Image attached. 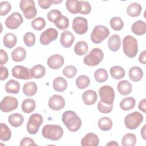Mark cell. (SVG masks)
Segmentation results:
<instances>
[{"instance_id":"1","label":"cell","mask_w":146,"mask_h":146,"mask_svg":"<svg viewBox=\"0 0 146 146\" xmlns=\"http://www.w3.org/2000/svg\"><path fill=\"white\" fill-rule=\"evenodd\" d=\"M62 120L67 129L72 132L78 131L82 125L81 119L72 111H65L62 115Z\"/></svg>"},{"instance_id":"2","label":"cell","mask_w":146,"mask_h":146,"mask_svg":"<svg viewBox=\"0 0 146 146\" xmlns=\"http://www.w3.org/2000/svg\"><path fill=\"white\" fill-rule=\"evenodd\" d=\"M42 136L48 140L57 141L60 139L63 135L62 127L55 124H47L43 126L42 129Z\"/></svg>"},{"instance_id":"3","label":"cell","mask_w":146,"mask_h":146,"mask_svg":"<svg viewBox=\"0 0 146 146\" xmlns=\"http://www.w3.org/2000/svg\"><path fill=\"white\" fill-rule=\"evenodd\" d=\"M123 50L126 56L130 58L136 56L138 52L137 40L131 35H127L123 38Z\"/></svg>"},{"instance_id":"4","label":"cell","mask_w":146,"mask_h":146,"mask_svg":"<svg viewBox=\"0 0 146 146\" xmlns=\"http://www.w3.org/2000/svg\"><path fill=\"white\" fill-rule=\"evenodd\" d=\"M103 57L104 54L102 50L99 48H94L84 56L83 62L87 66H95L102 61Z\"/></svg>"},{"instance_id":"5","label":"cell","mask_w":146,"mask_h":146,"mask_svg":"<svg viewBox=\"0 0 146 146\" xmlns=\"http://www.w3.org/2000/svg\"><path fill=\"white\" fill-rule=\"evenodd\" d=\"M110 35L108 28L103 25L96 26L91 34V41L95 44L102 43Z\"/></svg>"},{"instance_id":"6","label":"cell","mask_w":146,"mask_h":146,"mask_svg":"<svg viewBox=\"0 0 146 146\" xmlns=\"http://www.w3.org/2000/svg\"><path fill=\"white\" fill-rule=\"evenodd\" d=\"M19 7L26 19H31L36 15L37 10L35 6V2L33 0L21 1Z\"/></svg>"},{"instance_id":"7","label":"cell","mask_w":146,"mask_h":146,"mask_svg":"<svg viewBox=\"0 0 146 146\" xmlns=\"http://www.w3.org/2000/svg\"><path fill=\"white\" fill-rule=\"evenodd\" d=\"M143 121V116L137 111L128 114L124 118L125 127L129 129H136Z\"/></svg>"},{"instance_id":"8","label":"cell","mask_w":146,"mask_h":146,"mask_svg":"<svg viewBox=\"0 0 146 146\" xmlns=\"http://www.w3.org/2000/svg\"><path fill=\"white\" fill-rule=\"evenodd\" d=\"M43 121V117L39 113H33L30 115L26 125L27 132L31 135L36 134L38 132Z\"/></svg>"},{"instance_id":"9","label":"cell","mask_w":146,"mask_h":146,"mask_svg":"<svg viewBox=\"0 0 146 146\" xmlns=\"http://www.w3.org/2000/svg\"><path fill=\"white\" fill-rule=\"evenodd\" d=\"M98 92L102 102L108 104H113L115 93L112 87L108 85L103 86L99 88Z\"/></svg>"},{"instance_id":"10","label":"cell","mask_w":146,"mask_h":146,"mask_svg":"<svg viewBox=\"0 0 146 146\" xmlns=\"http://www.w3.org/2000/svg\"><path fill=\"white\" fill-rule=\"evenodd\" d=\"M18 102L15 97L6 96L3 98L0 103L1 111L3 112H9L17 108Z\"/></svg>"},{"instance_id":"11","label":"cell","mask_w":146,"mask_h":146,"mask_svg":"<svg viewBox=\"0 0 146 146\" xmlns=\"http://www.w3.org/2000/svg\"><path fill=\"white\" fill-rule=\"evenodd\" d=\"M72 28L77 34H84L88 30V21L84 17H75L72 21Z\"/></svg>"},{"instance_id":"12","label":"cell","mask_w":146,"mask_h":146,"mask_svg":"<svg viewBox=\"0 0 146 146\" xmlns=\"http://www.w3.org/2000/svg\"><path fill=\"white\" fill-rule=\"evenodd\" d=\"M23 22L21 14L18 12L11 13L6 19V26L10 29L15 30L18 29Z\"/></svg>"},{"instance_id":"13","label":"cell","mask_w":146,"mask_h":146,"mask_svg":"<svg viewBox=\"0 0 146 146\" xmlns=\"http://www.w3.org/2000/svg\"><path fill=\"white\" fill-rule=\"evenodd\" d=\"M12 75L19 79L29 80L32 78L30 71L29 68L21 65L14 66L11 70Z\"/></svg>"},{"instance_id":"14","label":"cell","mask_w":146,"mask_h":146,"mask_svg":"<svg viewBox=\"0 0 146 146\" xmlns=\"http://www.w3.org/2000/svg\"><path fill=\"white\" fill-rule=\"evenodd\" d=\"M58 32L54 28H49L44 31L40 36V43L43 45L48 44L58 38Z\"/></svg>"},{"instance_id":"15","label":"cell","mask_w":146,"mask_h":146,"mask_svg":"<svg viewBox=\"0 0 146 146\" xmlns=\"http://www.w3.org/2000/svg\"><path fill=\"white\" fill-rule=\"evenodd\" d=\"M48 105L51 110L59 111L65 106V100L61 95H54L50 98Z\"/></svg>"},{"instance_id":"16","label":"cell","mask_w":146,"mask_h":146,"mask_svg":"<svg viewBox=\"0 0 146 146\" xmlns=\"http://www.w3.org/2000/svg\"><path fill=\"white\" fill-rule=\"evenodd\" d=\"M64 63L63 57L59 54H54L50 56L47 61L48 67L53 70H57L60 68L64 64Z\"/></svg>"},{"instance_id":"17","label":"cell","mask_w":146,"mask_h":146,"mask_svg":"<svg viewBox=\"0 0 146 146\" xmlns=\"http://www.w3.org/2000/svg\"><path fill=\"white\" fill-rule=\"evenodd\" d=\"M74 40L75 36L70 31L66 30L62 33L60 38V43L63 47L65 48L70 47Z\"/></svg>"},{"instance_id":"18","label":"cell","mask_w":146,"mask_h":146,"mask_svg":"<svg viewBox=\"0 0 146 146\" xmlns=\"http://www.w3.org/2000/svg\"><path fill=\"white\" fill-rule=\"evenodd\" d=\"M99 139L98 136L93 133L86 134L81 140L82 146H97L99 145Z\"/></svg>"},{"instance_id":"19","label":"cell","mask_w":146,"mask_h":146,"mask_svg":"<svg viewBox=\"0 0 146 146\" xmlns=\"http://www.w3.org/2000/svg\"><path fill=\"white\" fill-rule=\"evenodd\" d=\"M82 99L84 103L88 106L93 105L98 99V95L94 90H88L82 94Z\"/></svg>"},{"instance_id":"20","label":"cell","mask_w":146,"mask_h":146,"mask_svg":"<svg viewBox=\"0 0 146 146\" xmlns=\"http://www.w3.org/2000/svg\"><path fill=\"white\" fill-rule=\"evenodd\" d=\"M121 46V39L119 35L113 34L108 39V47L112 52L118 51Z\"/></svg>"},{"instance_id":"21","label":"cell","mask_w":146,"mask_h":146,"mask_svg":"<svg viewBox=\"0 0 146 146\" xmlns=\"http://www.w3.org/2000/svg\"><path fill=\"white\" fill-rule=\"evenodd\" d=\"M132 31L136 35L141 36L145 34L146 24L145 22L139 20L135 22L131 27Z\"/></svg>"},{"instance_id":"22","label":"cell","mask_w":146,"mask_h":146,"mask_svg":"<svg viewBox=\"0 0 146 146\" xmlns=\"http://www.w3.org/2000/svg\"><path fill=\"white\" fill-rule=\"evenodd\" d=\"M117 89L121 95H127L132 92V87L129 82L127 80H123L117 83Z\"/></svg>"},{"instance_id":"23","label":"cell","mask_w":146,"mask_h":146,"mask_svg":"<svg viewBox=\"0 0 146 146\" xmlns=\"http://www.w3.org/2000/svg\"><path fill=\"white\" fill-rule=\"evenodd\" d=\"M128 76L129 79L133 82H139L143 76V71L140 67L133 66L129 69Z\"/></svg>"},{"instance_id":"24","label":"cell","mask_w":146,"mask_h":146,"mask_svg":"<svg viewBox=\"0 0 146 146\" xmlns=\"http://www.w3.org/2000/svg\"><path fill=\"white\" fill-rule=\"evenodd\" d=\"M52 87L55 91L62 92L67 89V82L63 78L57 77L53 80Z\"/></svg>"},{"instance_id":"25","label":"cell","mask_w":146,"mask_h":146,"mask_svg":"<svg viewBox=\"0 0 146 146\" xmlns=\"http://www.w3.org/2000/svg\"><path fill=\"white\" fill-rule=\"evenodd\" d=\"M26 56V51L22 47H17L11 52L12 59L16 62L23 61Z\"/></svg>"},{"instance_id":"26","label":"cell","mask_w":146,"mask_h":146,"mask_svg":"<svg viewBox=\"0 0 146 146\" xmlns=\"http://www.w3.org/2000/svg\"><path fill=\"white\" fill-rule=\"evenodd\" d=\"M142 11L141 5L137 2L131 3L127 8V14L132 17H136L140 15Z\"/></svg>"},{"instance_id":"27","label":"cell","mask_w":146,"mask_h":146,"mask_svg":"<svg viewBox=\"0 0 146 146\" xmlns=\"http://www.w3.org/2000/svg\"><path fill=\"white\" fill-rule=\"evenodd\" d=\"M8 121L13 127H18L22 125L24 121V117L19 113H14L9 116Z\"/></svg>"},{"instance_id":"28","label":"cell","mask_w":146,"mask_h":146,"mask_svg":"<svg viewBox=\"0 0 146 146\" xmlns=\"http://www.w3.org/2000/svg\"><path fill=\"white\" fill-rule=\"evenodd\" d=\"M23 92L27 96H32L34 95L38 90L36 83L34 82H28L23 86Z\"/></svg>"},{"instance_id":"29","label":"cell","mask_w":146,"mask_h":146,"mask_svg":"<svg viewBox=\"0 0 146 146\" xmlns=\"http://www.w3.org/2000/svg\"><path fill=\"white\" fill-rule=\"evenodd\" d=\"M32 78L40 79L43 78L46 74V68L42 64H36L30 69Z\"/></svg>"},{"instance_id":"30","label":"cell","mask_w":146,"mask_h":146,"mask_svg":"<svg viewBox=\"0 0 146 146\" xmlns=\"http://www.w3.org/2000/svg\"><path fill=\"white\" fill-rule=\"evenodd\" d=\"M5 90L7 93L18 94L20 90V84L18 81L11 79L6 83Z\"/></svg>"},{"instance_id":"31","label":"cell","mask_w":146,"mask_h":146,"mask_svg":"<svg viewBox=\"0 0 146 146\" xmlns=\"http://www.w3.org/2000/svg\"><path fill=\"white\" fill-rule=\"evenodd\" d=\"M136 100L133 97H127L123 99L120 103V107L123 111H129L134 108Z\"/></svg>"},{"instance_id":"32","label":"cell","mask_w":146,"mask_h":146,"mask_svg":"<svg viewBox=\"0 0 146 146\" xmlns=\"http://www.w3.org/2000/svg\"><path fill=\"white\" fill-rule=\"evenodd\" d=\"M3 42L5 47H6L8 48H11L14 47L17 44V36L13 33H7L3 36Z\"/></svg>"},{"instance_id":"33","label":"cell","mask_w":146,"mask_h":146,"mask_svg":"<svg viewBox=\"0 0 146 146\" xmlns=\"http://www.w3.org/2000/svg\"><path fill=\"white\" fill-rule=\"evenodd\" d=\"M35 101L30 98L25 99L22 103V110L26 113H30L35 108Z\"/></svg>"},{"instance_id":"34","label":"cell","mask_w":146,"mask_h":146,"mask_svg":"<svg viewBox=\"0 0 146 146\" xmlns=\"http://www.w3.org/2000/svg\"><path fill=\"white\" fill-rule=\"evenodd\" d=\"M67 10L72 14L79 13L80 10V1L67 0L66 2Z\"/></svg>"},{"instance_id":"35","label":"cell","mask_w":146,"mask_h":146,"mask_svg":"<svg viewBox=\"0 0 146 146\" xmlns=\"http://www.w3.org/2000/svg\"><path fill=\"white\" fill-rule=\"evenodd\" d=\"M111 76L115 79H121L124 77L125 72L124 68L119 66H112L110 70Z\"/></svg>"},{"instance_id":"36","label":"cell","mask_w":146,"mask_h":146,"mask_svg":"<svg viewBox=\"0 0 146 146\" xmlns=\"http://www.w3.org/2000/svg\"><path fill=\"white\" fill-rule=\"evenodd\" d=\"M112 121L108 117H103L98 121L99 128L103 131H107L110 130L112 127Z\"/></svg>"},{"instance_id":"37","label":"cell","mask_w":146,"mask_h":146,"mask_svg":"<svg viewBox=\"0 0 146 146\" xmlns=\"http://www.w3.org/2000/svg\"><path fill=\"white\" fill-rule=\"evenodd\" d=\"M11 137V132L8 126L1 123L0 124V139L3 141H7Z\"/></svg>"},{"instance_id":"38","label":"cell","mask_w":146,"mask_h":146,"mask_svg":"<svg viewBox=\"0 0 146 146\" xmlns=\"http://www.w3.org/2000/svg\"><path fill=\"white\" fill-rule=\"evenodd\" d=\"M88 44L84 41L78 42L75 44L74 47V52L76 55L79 56H82L85 55L88 51Z\"/></svg>"},{"instance_id":"39","label":"cell","mask_w":146,"mask_h":146,"mask_svg":"<svg viewBox=\"0 0 146 146\" xmlns=\"http://www.w3.org/2000/svg\"><path fill=\"white\" fill-rule=\"evenodd\" d=\"M54 24L56 27L59 30L67 29L69 26V20L67 17L64 15L59 16L54 21Z\"/></svg>"},{"instance_id":"40","label":"cell","mask_w":146,"mask_h":146,"mask_svg":"<svg viewBox=\"0 0 146 146\" xmlns=\"http://www.w3.org/2000/svg\"><path fill=\"white\" fill-rule=\"evenodd\" d=\"M136 142V136L132 133H126L122 138L121 144L123 146H134Z\"/></svg>"},{"instance_id":"41","label":"cell","mask_w":146,"mask_h":146,"mask_svg":"<svg viewBox=\"0 0 146 146\" xmlns=\"http://www.w3.org/2000/svg\"><path fill=\"white\" fill-rule=\"evenodd\" d=\"M108 73L104 68H99L94 72V78L98 83H103L108 79Z\"/></svg>"},{"instance_id":"42","label":"cell","mask_w":146,"mask_h":146,"mask_svg":"<svg viewBox=\"0 0 146 146\" xmlns=\"http://www.w3.org/2000/svg\"><path fill=\"white\" fill-rule=\"evenodd\" d=\"M75 83L78 88L84 89L90 85V80L87 76L85 75H82L76 78Z\"/></svg>"},{"instance_id":"43","label":"cell","mask_w":146,"mask_h":146,"mask_svg":"<svg viewBox=\"0 0 146 146\" xmlns=\"http://www.w3.org/2000/svg\"><path fill=\"white\" fill-rule=\"evenodd\" d=\"M110 24L111 27L115 31L121 30L124 26V22L122 19L119 17H115L111 18Z\"/></svg>"},{"instance_id":"44","label":"cell","mask_w":146,"mask_h":146,"mask_svg":"<svg viewBox=\"0 0 146 146\" xmlns=\"http://www.w3.org/2000/svg\"><path fill=\"white\" fill-rule=\"evenodd\" d=\"M31 25L34 30L40 31L45 27L46 23L43 18L38 17L32 21Z\"/></svg>"},{"instance_id":"45","label":"cell","mask_w":146,"mask_h":146,"mask_svg":"<svg viewBox=\"0 0 146 146\" xmlns=\"http://www.w3.org/2000/svg\"><path fill=\"white\" fill-rule=\"evenodd\" d=\"M63 74L67 78L71 79L73 78L77 73L76 68L72 65H69L66 66L63 70Z\"/></svg>"},{"instance_id":"46","label":"cell","mask_w":146,"mask_h":146,"mask_svg":"<svg viewBox=\"0 0 146 146\" xmlns=\"http://www.w3.org/2000/svg\"><path fill=\"white\" fill-rule=\"evenodd\" d=\"M23 42L27 47H32L35 43V36L31 32L26 33L23 36Z\"/></svg>"},{"instance_id":"47","label":"cell","mask_w":146,"mask_h":146,"mask_svg":"<svg viewBox=\"0 0 146 146\" xmlns=\"http://www.w3.org/2000/svg\"><path fill=\"white\" fill-rule=\"evenodd\" d=\"M113 109V104H108L100 100L98 104V110L103 113H110Z\"/></svg>"},{"instance_id":"48","label":"cell","mask_w":146,"mask_h":146,"mask_svg":"<svg viewBox=\"0 0 146 146\" xmlns=\"http://www.w3.org/2000/svg\"><path fill=\"white\" fill-rule=\"evenodd\" d=\"M11 9V4L7 1H2L0 3V15L4 16L6 15Z\"/></svg>"},{"instance_id":"49","label":"cell","mask_w":146,"mask_h":146,"mask_svg":"<svg viewBox=\"0 0 146 146\" xmlns=\"http://www.w3.org/2000/svg\"><path fill=\"white\" fill-rule=\"evenodd\" d=\"M80 10L79 13L82 14H88L91 11V6L87 1H80Z\"/></svg>"},{"instance_id":"50","label":"cell","mask_w":146,"mask_h":146,"mask_svg":"<svg viewBox=\"0 0 146 146\" xmlns=\"http://www.w3.org/2000/svg\"><path fill=\"white\" fill-rule=\"evenodd\" d=\"M62 15V13L58 10H56V9H54V10H50L48 13H47V19L49 21L51 22H54L55 20L60 15Z\"/></svg>"},{"instance_id":"51","label":"cell","mask_w":146,"mask_h":146,"mask_svg":"<svg viewBox=\"0 0 146 146\" xmlns=\"http://www.w3.org/2000/svg\"><path fill=\"white\" fill-rule=\"evenodd\" d=\"M20 145L21 146H25V145L36 146L37 144L35 143V141L33 139L28 137H25L21 140L20 142Z\"/></svg>"},{"instance_id":"52","label":"cell","mask_w":146,"mask_h":146,"mask_svg":"<svg viewBox=\"0 0 146 146\" xmlns=\"http://www.w3.org/2000/svg\"><path fill=\"white\" fill-rule=\"evenodd\" d=\"M38 3L43 9H47L51 6L52 2V0H39Z\"/></svg>"},{"instance_id":"53","label":"cell","mask_w":146,"mask_h":146,"mask_svg":"<svg viewBox=\"0 0 146 146\" xmlns=\"http://www.w3.org/2000/svg\"><path fill=\"white\" fill-rule=\"evenodd\" d=\"M0 59H1V66L6 64L8 61V55L7 52L3 49L0 50Z\"/></svg>"},{"instance_id":"54","label":"cell","mask_w":146,"mask_h":146,"mask_svg":"<svg viewBox=\"0 0 146 146\" xmlns=\"http://www.w3.org/2000/svg\"><path fill=\"white\" fill-rule=\"evenodd\" d=\"M1 75H0V79L1 80H5L9 75V71L6 67H3L2 66H1Z\"/></svg>"},{"instance_id":"55","label":"cell","mask_w":146,"mask_h":146,"mask_svg":"<svg viewBox=\"0 0 146 146\" xmlns=\"http://www.w3.org/2000/svg\"><path fill=\"white\" fill-rule=\"evenodd\" d=\"M138 108L140 111H143L144 113L146 112V99H143L140 101L139 103Z\"/></svg>"},{"instance_id":"56","label":"cell","mask_w":146,"mask_h":146,"mask_svg":"<svg viewBox=\"0 0 146 146\" xmlns=\"http://www.w3.org/2000/svg\"><path fill=\"white\" fill-rule=\"evenodd\" d=\"M146 51L144 50L142 51L139 56V61L140 63L145 64L146 63Z\"/></svg>"},{"instance_id":"57","label":"cell","mask_w":146,"mask_h":146,"mask_svg":"<svg viewBox=\"0 0 146 146\" xmlns=\"http://www.w3.org/2000/svg\"><path fill=\"white\" fill-rule=\"evenodd\" d=\"M145 127L146 125H144L142 128L141 129V135L144 140H145Z\"/></svg>"},{"instance_id":"58","label":"cell","mask_w":146,"mask_h":146,"mask_svg":"<svg viewBox=\"0 0 146 146\" xmlns=\"http://www.w3.org/2000/svg\"><path fill=\"white\" fill-rule=\"evenodd\" d=\"M107 145H112V146H113V145H119L118 143L117 142H116L115 141H111L110 142L108 143L107 144Z\"/></svg>"},{"instance_id":"59","label":"cell","mask_w":146,"mask_h":146,"mask_svg":"<svg viewBox=\"0 0 146 146\" xmlns=\"http://www.w3.org/2000/svg\"><path fill=\"white\" fill-rule=\"evenodd\" d=\"M62 2V1H56V0H52V3H54V4H58V3H60Z\"/></svg>"}]
</instances>
